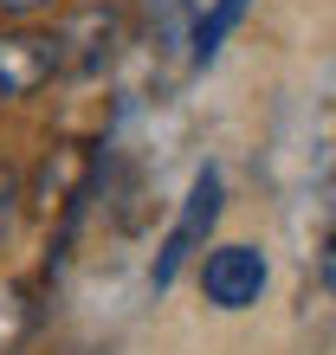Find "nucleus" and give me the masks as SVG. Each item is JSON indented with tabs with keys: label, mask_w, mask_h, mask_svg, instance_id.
I'll return each mask as SVG.
<instances>
[{
	"label": "nucleus",
	"mask_w": 336,
	"mask_h": 355,
	"mask_svg": "<svg viewBox=\"0 0 336 355\" xmlns=\"http://www.w3.org/2000/svg\"><path fill=\"white\" fill-rule=\"evenodd\" d=\"M13 214H19V175H13V168H0V239H7Z\"/></svg>",
	"instance_id": "obj_7"
},
{
	"label": "nucleus",
	"mask_w": 336,
	"mask_h": 355,
	"mask_svg": "<svg viewBox=\"0 0 336 355\" xmlns=\"http://www.w3.org/2000/svg\"><path fill=\"white\" fill-rule=\"evenodd\" d=\"M26 297H19V291H0V349H13L19 336H26Z\"/></svg>",
	"instance_id": "obj_6"
},
{
	"label": "nucleus",
	"mask_w": 336,
	"mask_h": 355,
	"mask_svg": "<svg viewBox=\"0 0 336 355\" xmlns=\"http://www.w3.org/2000/svg\"><path fill=\"white\" fill-rule=\"evenodd\" d=\"M246 7H252V0H214V7L201 13V26H194V65H214V58H220V46L240 33Z\"/></svg>",
	"instance_id": "obj_5"
},
{
	"label": "nucleus",
	"mask_w": 336,
	"mask_h": 355,
	"mask_svg": "<svg viewBox=\"0 0 336 355\" xmlns=\"http://www.w3.org/2000/svg\"><path fill=\"white\" fill-rule=\"evenodd\" d=\"M58 39V71H103V58L117 52V13L110 7H78Z\"/></svg>",
	"instance_id": "obj_4"
},
{
	"label": "nucleus",
	"mask_w": 336,
	"mask_h": 355,
	"mask_svg": "<svg viewBox=\"0 0 336 355\" xmlns=\"http://www.w3.org/2000/svg\"><path fill=\"white\" fill-rule=\"evenodd\" d=\"M7 13H33V7H46V0H0Z\"/></svg>",
	"instance_id": "obj_9"
},
{
	"label": "nucleus",
	"mask_w": 336,
	"mask_h": 355,
	"mask_svg": "<svg viewBox=\"0 0 336 355\" xmlns=\"http://www.w3.org/2000/svg\"><path fill=\"white\" fill-rule=\"evenodd\" d=\"M214 220H220V168H194V181H187V200H181V220L168 226V239H162V252H156V271H149L156 291L175 284V271L207 245Z\"/></svg>",
	"instance_id": "obj_1"
},
{
	"label": "nucleus",
	"mask_w": 336,
	"mask_h": 355,
	"mask_svg": "<svg viewBox=\"0 0 336 355\" xmlns=\"http://www.w3.org/2000/svg\"><path fill=\"white\" fill-rule=\"evenodd\" d=\"M58 71L52 33H0V97H33Z\"/></svg>",
	"instance_id": "obj_3"
},
{
	"label": "nucleus",
	"mask_w": 336,
	"mask_h": 355,
	"mask_svg": "<svg viewBox=\"0 0 336 355\" xmlns=\"http://www.w3.org/2000/svg\"><path fill=\"white\" fill-rule=\"evenodd\" d=\"M317 271H324V291H330V304H336V233L324 239V259H317Z\"/></svg>",
	"instance_id": "obj_8"
},
{
	"label": "nucleus",
	"mask_w": 336,
	"mask_h": 355,
	"mask_svg": "<svg viewBox=\"0 0 336 355\" xmlns=\"http://www.w3.org/2000/svg\"><path fill=\"white\" fill-rule=\"evenodd\" d=\"M265 284H271V265H265V252L259 245H246V239H233V245H214V252L201 259V297L214 304V310H252L265 297Z\"/></svg>",
	"instance_id": "obj_2"
}]
</instances>
